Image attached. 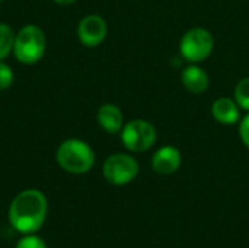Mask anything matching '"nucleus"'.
Wrapping results in <instances>:
<instances>
[{
	"label": "nucleus",
	"mask_w": 249,
	"mask_h": 248,
	"mask_svg": "<svg viewBox=\"0 0 249 248\" xmlns=\"http://www.w3.org/2000/svg\"><path fill=\"white\" fill-rule=\"evenodd\" d=\"M48 210L47 197L35 189L20 191L9 206V222L20 234H35L45 222Z\"/></svg>",
	"instance_id": "f257e3e1"
},
{
	"label": "nucleus",
	"mask_w": 249,
	"mask_h": 248,
	"mask_svg": "<svg viewBox=\"0 0 249 248\" xmlns=\"http://www.w3.org/2000/svg\"><path fill=\"white\" fill-rule=\"evenodd\" d=\"M57 162L70 174H85L92 170L95 164V153L86 142L69 139L60 145L57 151Z\"/></svg>",
	"instance_id": "f03ea898"
},
{
	"label": "nucleus",
	"mask_w": 249,
	"mask_h": 248,
	"mask_svg": "<svg viewBox=\"0 0 249 248\" xmlns=\"http://www.w3.org/2000/svg\"><path fill=\"white\" fill-rule=\"evenodd\" d=\"M45 53V35L35 25L23 26L13 42V54L23 64H34L41 60Z\"/></svg>",
	"instance_id": "7ed1b4c3"
},
{
	"label": "nucleus",
	"mask_w": 249,
	"mask_h": 248,
	"mask_svg": "<svg viewBox=\"0 0 249 248\" xmlns=\"http://www.w3.org/2000/svg\"><path fill=\"white\" fill-rule=\"evenodd\" d=\"M214 38L206 28L188 29L179 41L181 57L190 64H198L204 61L213 51Z\"/></svg>",
	"instance_id": "20e7f679"
},
{
	"label": "nucleus",
	"mask_w": 249,
	"mask_h": 248,
	"mask_svg": "<svg viewBox=\"0 0 249 248\" xmlns=\"http://www.w3.org/2000/svg\"><path fill=\"white\" fill-rule=\"evenodd\" d=\"M158 137L156 127L146 120H131L121 129V142L130 152H146L149 151Z\"/></svg>",
	"instance_id": "39448f33"
},
{
	"label": "nucleus",
	"mask_w": 249,
	"mask_h": 248,
	"mask_svg": "<svg viewBox=\"0 0 249 248\" xmlns=\"http://www.w3.org/2000/svg\"><path fill=\"white\" fill-rule=\"evenodd\" d=\"M104 178L112 186H125L139 174L137 161L127 153H114L108 156L102 167Z\"/></svg>",
	"instance_id": "423d86ee"
},
{
	"label": "nucleus",
	"mask_w": 249,
	"mask_h": 248,
	"mask_svg": "<svg viewBox=\"0 0 249 248\" xmlns=\"http://www.w3.org/2000/svg\"><path fill=\"white\" fill-rule=\"evenodd\" d=\"M77 37L86 47L99 45L107 37V23L98 15L85 16L77 26Z\"/></svg>",
	"instance_id": "0eeeda50"
},
{
	"label": "nucleus",
	"mask_w": 249,
	"mask_h": 248,
	"mask_svg": "<svg viewBox=\"0 0 249 248\" xmlns=\"http://www.w3.org/2000/svg\"><path fill=\"white\" fill-rule=\"evenodd\" d=\"M182 162V155L175 146H162L152 156V168L159 175L174 174Z\"/></svg>",
	"instance_id": "6e6552de"
},
{
	"label": "nucleus",
	"mask_w": 249,
	"mask_h": 248,
	"mask_svg": "<svg viewBox=\"0 0 249 248\" xmlns=\"http://www.w3.org/2000/svg\"><path fill=\"white\" fill-rule=\"evenodd\" d=\"M181 80L185 89L194 95H200L207 91L210 85V79L207 72L200 67L198 64H190L187 66L181 73Z\"/></svg>",
	"instance_id": "1a4fd4ad"
},
{
	"label": "nucleus",
	"mask_w": 249,
	"mask_h": 248,
	"mask_svg": "<svg viewBox=\"0 0 249 248\" xmlns=\"http://www.w3.org/2000/svg\"><path fill=\"white\" fill-rule=\"evenodd\" d=\"M212 115L217 123L232 126L241 121V107L235 99L219 98L212 105Z\"/></svg>",
	"instance_id": "9d476101"
},
{
	"label": "nucleus",
	"mask_w": 249,
	"mask_h": 248,
	"mask_svg": "<svg viewBox=\"0 0 249 248\" xmlns=\"http://www.w3.org/2000/svg\"><path fill=\"white\" fill-rule=\"evenodd\" d=\"M98 123L99 126L111 134L121 132L123 129V113L114 104H104L98 110Z\"/></svg>",
	"instance_id": "9b49d317"
},
{
	"label": "nucleus",
	"mask_w": 249,
	"mask_h": 248,
	"mask_svg": "<svg viewBox=\"0 0 249 248\" xmlns=\"http://www.w3.org/2000/svg\"><path fill=\"white\" fill-rule=\"evenodd\" d=\"M15 34L6 23H0V61L13 51Z\"/></svg>",
	"instance_id": "f8f14e48"
},
{
	"label": "nucleus",
	"mask_w": 249,
	"mask_h": 248,
	"mask_svg": "<svg viewBox=\"0 0 249 248\" xmlns=\"http://www.w3.org/2000/svg\"><path fill=\"white\" fill-rule=\"evenodd\" d=\"M235 101L242 110L249 111V77L241 79L235 86Z\"/></svg>",
	"instance_id": "ddd939ff"
},
{
	"label": "nucleus",
	"mask_w": 249,
	"mask_h": 248,
	"mask_svg": "<svg viewBox=\"0 0 249 248\" xmlns=\"http://www.w3.org/2000/svg\"><path fill=\"white\" fill-rule=\"evenodd\" d=\"M15 248H47V244L42 241V238L36 237L35 234H28L26 237L18 241Z\"/></svg>",
	"instance_id": "4468645a"
},
{
	"label": "nucleus",
	"mask_w": 249,
	"mask_h": 248,
	"mask_svg": "<svg viewBox=\"0 0 249 248\" xmlns=\"http://www.w3.org/2000/svg\"><path fill=\"white\" fill-rule=\"evenodd\" d=\"M13 82V72L12 69L0 61V89H6Z\"/></svg>",
	"instance_id": "2eb2a0df"
},
{
	"label": "nucleus",
	"mask_w": 249,
	"mask_h": 248,
	"mask_svg": "<svg viewBox=\"0 0 249 248\" xmlns=\"http://www.w3.org/2000/svg\"><path fill=\"white\" fill-rule=\"evenodd\" d=\"M239 137L242 143L249 149V114H247L239 121Z\"/></svg>",
	"instance_id": "dca6fc26"
},
{
	"label": "nucleus",
	"mask_w": 249,
	"mask_h": 248,
	"mask_svg": "<svg viewBox=\"0 0 249 248\" xmlns=\"http://www.w3.org/2000/svg\"><path fill=\"white\" fill-rule=\"evenodd\" d=\"M57 4H71V3H74L76 0H54Z\"/></svg>",
	"instance_id": "f3484780"
},
{
	"label": "nucleus",
	"mask_w": 249,
	"mask_h": 248,
	"mask_svg": "<svg viewBox=\"0 0 249 248\" xmlns=\"http://www.w3.org/2000/svg\"><path fill=\"white\" fill-rule=\"evenodd\" d=\"M0 1H1V0H0Z\"/></svg>",
	"instance_id": "a211bd4d"
}]
</instances>
